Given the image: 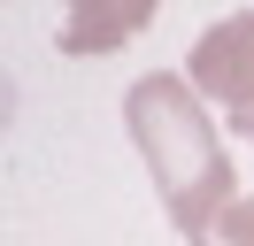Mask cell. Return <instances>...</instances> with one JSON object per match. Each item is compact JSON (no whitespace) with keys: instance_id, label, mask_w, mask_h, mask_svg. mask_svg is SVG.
<instances>
[{"instance_id":"6da1fadb","label":"cell","mask_w":254,"mask_h":246,"mask_svg":"<svg viewBox=\"0 0 254 246\" xmlns=\"http://www.w3.org/2000/svg\"><path fill=\"white\" fill-rule=\"evenodd\" d=\"M124 131H131V146H139L146 177H154L162 208H170L177 239L208 246L216 215L231 208L239 169H231V154H223L216 123H208V108H200V85H185V77H170V69L139 77V85L124 92Z\"/></svg>"},{"instance_id":"277c9868","label":"cell","mask_w":254,"mask_h":246,"mask_svg":"<svg viewBox=\"0 0 254 246\" xmlns=\"http://www.w3.org/2000/svg\"><path fill=\"white\" fill-rule=\"evenodd\" d=\"M208 246H254V200H231L208 231Z\"/></svg>"},{"instance_id":"3957f363","label":"cell","mask_w":254,"mask_h":246,"mask_svg":"<svg viewBox=\"0 0 254 246\" xmlns=\"http://www.w3.org/2000/svg\"><path fill=\"white\" fill-rule=\"evenodd\" d=\"M154 8L162 0H62V54L69 62L116 54V46H131L154 23Z\"/></svg>"},{"instance_id":"7a4b0ae2","label":"cell","mask_w":254,"mask_h":246,"mask_svg":"<svg viewBox=\"0 0 254 246\" xmlns=\"http://www.w3.org/2000/svg\"><path fill=\"white\" fill-rule=\"evenodd\" d=\"M185 77L208 92V100L223 108V116L239 123V131L254 138V8L223 15V23H208L200 39H192V62Z\"/></svg>"}]
</instances>
